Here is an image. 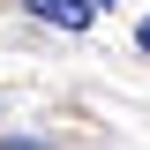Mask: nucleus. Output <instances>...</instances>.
<instances>
[{"label":"nucleus","mask_w":150,"mask_h":150,"mask_svg":"<svg viewBox=\"0 0 150 150\" xmlns=\"http://www.w3.org/2000/svg\"><path fill=\"white\" fill-rule=\"evenodd\" d=\"M38 23H53V30H83V23L98 15V0H23Z\"/></svg>","instance_id":"1"},{"label":"nucleus","mask_w":150,"mask_h":150,"mask_svg":"<svg viewBox=\"0 0 150 150\" xmlns=\"http://www.w3.org/2000/svg\"><path fill=\"white\" fill-rule=\"evenodd\" d=\"M135 45H143V53H150V15H143V30H135Z\"/></svg>","instance_id":"2"}]
</instances>
